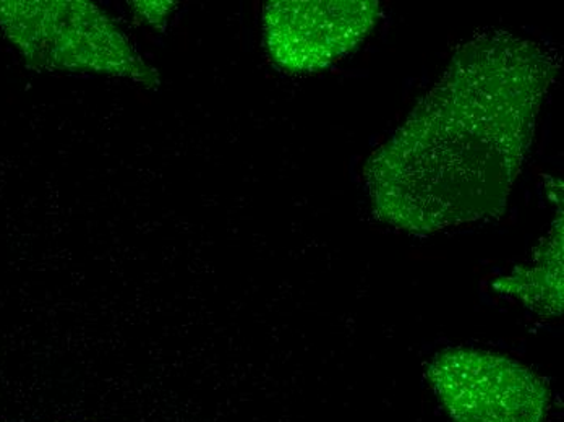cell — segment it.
I'll return each instance as SVG.
<instances>
[{"mask_svg":"<svg viewBox=\"0 0 564 422\" xmlns=\"http://www.w3.org/2000/svg\"><path fill=\"white\" fill-rule=\"evenodd\" d=\"M555 74L552 51L509 31L460 44L435 87L368 160L377 218L429 235L500 216Z\"/></svg>","mask_w":564,"mask_h":422,"instance_id":"1","label":"cell"},{"mask_svg":"<svg viewBox=\"0 0 564 422\" xmlns=\"http://www.w3.org/2000/svg\"><path fill=\"white\" fill-rule=\"evenodd\" d=\"M0 29L33 67L158 84V72L93 3L0 2Z\"/></svg>","mask_w":564,"mask_h":422,"instance_id":"2","label":"cell"},{"mask_svg":"<svg viewBox=\"0 0 564 422\" xmlns=\"http://www.w3.org/2000/svg\"><path fill=\"white\" fill-rule=\"evenodd\" d=\"M426 377L454 422H543L549 413L545 380L497 353L445 349Z\"/></svg>","mask_w":564,"mask_h":422,"instance_id":"3","label":"cell"},{"mask_svg":"<svg viewBox=\"0 0 564 422\" xmlns=\"http://www.w3.org/2000/svg\"><path fill=\"white\" fill-rule=\"evenodd\" d=\"M380 10L377 0H276L264 7V47L288 74H316L352 53Z\"/></svg>","mask_w":564,"mask_h":422,"instance_id":"4","label":"cell"},{"mask_svg":"<svg viewBox=\"0 0 564 422\" xmlns=\"http://www.w3.org/2000/svg\"><path fill=\"white\" fill-rule=\"evenodd\" d=\"M495 290L518 297L542 317L556 318L563 312V216L536 247L534 259L494 284Z\"/></svg>","mask_w":564,"mask_h":422,"instance_id":"5","label":"cell"},{"mask_svg":"<svg viewBox=\"0 0 564 422\" xmlns=\"http://www.w3.org/2000/svg\"><path fill=\"white\" fill-rule=\"evenodd\" d=\"M132 9L135 10L137 15L141 19L147 20L154 29L163 30L166 26L167 17H170L172 2H133Z\"/></svg>","mask_w":564,"mask_h":422,"instance_id":"6","label":"cell"}]
</instances>
